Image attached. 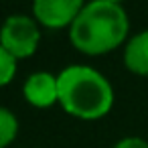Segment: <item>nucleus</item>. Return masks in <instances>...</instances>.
Segmentation results:
<instances>
[{"mask_svg": "<svg viewBox=\"0 0 148 148\" xmlns=\"http://www.w3.org/2000/svg\"><path fill=\"white\" fill-rule=\"evenodd\" d=\"M14 75H16V59L0 45V87L10 83Z\"/></svg>", "mask_w": 148, "mask_h": 148, "instance_id": "8", "label": "nucleus"}, {"mask_svg": "<svg viewBox=\"0 0 148 148\" xmlns=\"http://www.w3.org/2000/svg\"><path fill=\"white\" fill-rule=\"evenodd\" d=\"M18 134V118L12 110L0 106V148H6Z\"/></svg>", "mask_w": 148, "mask_h": 148, "instance_id": "7", "label": "nucleus"}, {"mask_svg": "<svg viewBox=\"0 0 148 148\" xmlns=\"http://www.w3.org/2000/svg\"><path fill=\"white\" fill-rule=\"evenodd\" d=\"M41 43V31L33 16L10 14L0 27V45L16 61L31 57Z\"/></svg>", "mask_w": 148, "mask_h": 148, "instance_id": "3", "label": "nucleus"}, {"mask_svg": "<svg viewBox=\"0 0 148 148\" xmlns=\"http://www.w3.org/2000/svg\"><path fill=\"white\" fill-rule=\"evenodd\" d=\"M81 6H83L81 0H35L33 14L37 23L49 29H61L67 25L71 27Z\"/></svg>", "mask_w": 148, "mask_h": 148, "instance_id": "4", "label": "nucleus"}, {"mask_svg": "<svg viewBox=\"0 0 148 148\" xmlns=\"http://www.w3.org/2000/svg\"><path fill=\"white\" fill-rule=\"evenodd\" d=\"M130 31L126 8L118 0L83 2L69 27V41L85 55H103L120 47Z\"/></svg>", "mask_w": 148, "mask_h": 148, "instance_id": "1", "label": "nucleus"}, {"mask_svg": "<svg viewBox=\"0 0 148 148\" xmlns=\"http://www.w3.org/2000/svg\"><path fill=\"white\" fill-rule=\"evenodd\" d=\"M114 148H148V142L140 136H126L114 144Z\"/></svg>", "mask_w": 148, "mask_h": 148, "instance_id": "9", "label": "nucleus"}, {"mask_svg": "<svg viewBox=\"0 0 148 148\" xmlns=\"http://www.w3.org/2000/svg\"><path fill=\"white\" fill-rule=\"evenodd\" d=\"M124 65L132 73L148 77V29L128 39L124 49Z\"/></svg>", "mask_w": 148, "mask_h": 148, "instance_id": "6", "label": "nucleus"}, {"mask_svg": "<svg viewBox=\"0 0 148 148\" xmlns=\"http://www.w3.org/2000/svg\"><path fill=\"white\" fill-rule=\"evenodd\" d=\"M25 99L35 108H51L59 101V85L57 75L49 71H35L23 83Z\"/></svg>", "mask_w": 148, "mask_h": 148, "instance_id": "5", "label": "nucleus"}, {"mask_svg": "<svg viewBox=\"0 0 148 148\" xmlns=\"http://www.w3.org/2000/svg\"><path fill=\"white\" fill-rule=\"evenodd\" d=\"M61 108L79 120H99L114 106V87L89 65H67L57 75Z\"/></svg>", "mask_w": 148, "mask_h": 148, "instance_id": "2", "label": "nucleus"}]
</instances>
